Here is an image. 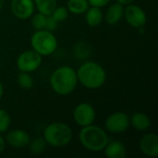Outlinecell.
I'll return each mask as SVG.
<instances>
[{"label":"cell","instance_id":"6da1fadb","mask_svg":"<svg viewBox=\"0 0 158 158\" xmlns=\"http://www.w3.org/2000/svg\"><path fill=\"white\" fill-rule=\"evenodd\" d=\"M78 82L90 90L101 88L106 81V72L105 69L97 62H83L76 71Z\"/></svg>","mask_w":158,"mask_h":158},{"label":"cell","instance_id":"7a4b0ae2","mask_svg":"<svg viewBox=\"0 0 158 158\" xmlns=\"http://www.w3.org/2000/svg\"><path fill=\"white\" fill-rule=\"evenodd\" d=\"M77 85V73L72 67H58L50 76V86L56 94L69 95L75 91Z\"/></svg>","mask_w":158,"mask_h":158},{"label":"cell","instance_id":"3957f363","mask_svg":"<svg viewBox=\"0 0 158 158\" xmlns=\"http://www.w3.org/2000/svg\"><path fill=\"white\" fill-rule=\"evenodd\" d=\"M79 141L82 147L91 152L103 151L109 139L106 131L99 126L91 124L82 127L79 132Z\"/></svg>","mask_w":158,"mask_h":158},{"label":"cell","instance_id":"277c9868","mask_svg":"<svg viewBox=\"0 0 158 158\" xmlns=\"http://www.w3.org/2000/svg\"><path fill=\"white\" fill-rule=\"evenodd\" d=\"M73 137L72 130L63 122H53L47 125L44 131L43 138L47 145L60 148L69 144Z\"/></svg>","mask_w":158,"mask_h":158},{"label":"cell","instance_id":"5b68a950","mask_svg":"<svg viewBox=\"0 0 158 158\" xmlns=\"http://www.w3.org/2000/svg\"><path fill=\"white\" fill-rule=\"evenodd\" d=\"M57 39L56 35L47 30H38L31 37V46L42 56L54 54L57 49Z\"/></svg>","mask_w":158,"mask_h":158},{"label":"cell","instance_id":"8992f818","mask_svg":"<svg viewBox=\"0 0 158 158\" xmlns=\"http://www.w3.org/2000/svg\"><path fill=\"white\" fill-rule=\"evenodd\" d=\"M43 56L33 49L23 51L17 58L16 65L19 71L31 73L38 69L42 64Z\"/></svg>","mask_w":158,"mask_h":158},{"label":"cell","instance_id":"52a82bcc","mask_svg":"<svg viewBox=\"0 0 158 158\" xmlns=\"http://www.w3.org/2000/svg\"><path fill=\"white\" fill-rule=\"evenodd\" d=\"M123 18L130 26L135 29L143 28L147 21V16L143 8L132 3L124 7Z\"/></svg>","mask_w":158,"mask_h":158},{"label":"cell","instance_id":"ba28073f","mask_svg":"<svg viewBox=\"0 0 158 158\" xmlns=\"http://www.w3.org/2000/svg\"><path fill=\"white\" fill-rule=\"evenodd\" d=\"M96 118V112L94 106L89 103H81L73 110V119L80 127H86L94 124Z\"/></svg>","mask_w":158,"mask_h":158},{"label":"cell","instance_id":"9c48e42d","mask_svg":"<svg viewBox=\"0 0 158 158\" xmlns=\"http://www.w3.org/2000/svg\"><path fill=\"white\" fill-rule=\"evenodd\" d=\"M130 126V117L121 111L111 114L105 121V129L112 133H123Z\"/></svg>","mask_w":158,"mask_h":158},{"label":"cell","instance_id":"30bf717a","mask_svg":"<svg viewBox=\"0 0 158 158\" xmlns=\"http://www.w3.org/2000/svg\"><path fill=\"white\" fill-rule=\"evenodd\" d=\"M10 8L13 15L19 19H28L34 13L33 0H11Z\"/></svg>","mask_w":158,"mask_h":158},{"label":"cell","instance_id":"8fae6325","mask_svg":"<svg viewBox=\"0 0 158 158\" xmlns=\"http://www.w3.org/2000/svg\"><path fill=\"white\" fill-rule=\"evenodd\" d=\"M140 150L148 157L158 156V135L155 132L145 133L139 142Z\"/></svg>","mask_w":158,"mask_h":158},{"label":"cell","instance_id":"7c38bea8","mask_svg":"<svg viewBox=\"0 0 158 158\" xmlns=\"http://www.w3.org/2000/svg\"><path fill=\"white\" fill-rule=\"evenodd\" d=\"M6 144L14 148H24L28 146L31 137L28 132L23 130H11L5 136Z\"/></svg>","mask_w":158,"mask_h":158},{"label":"cell","instance_id":"4fadbf2b","mask_svg":"<svg viewBox=\"0 0 158 158\" xmlns=\"http://www.w3.org/2000/svg\"><path fill=\"white\" fill-rule=\"evenodd\" d=\"M103 151L105 156L108 158H125L127 156V148L125 144L118 140L108 141Z\"/></svg>","mask_w":158,"mask_h":158},{"label":"cell","instance_id":"5bb4252c","mask_svg":"<svg viewBox=\"0 0 158 158\" xmlns=\"http://www.w3.org/2000/svg\"><path fill=\"white\" fill-rule=\"evenodd\" d=\"M124 13V6L116 2L108 6L104 16L106 22L109 25H115L118 23L123 18Z\"/></svg>","mask_w":158,"mask_h":158},{"label":"cell","instance_id":"9a60e30c","mask_svg":"<svg viewBox=\"0 0 158 158\" xmlns=\"http://www.w3.org/2000/svg\"><path fill=\"white\" fill-rule=\"evenodd\" d=\"M130 125L136 131H146L151 127V119L146 114L143 112H136L130 118Z\"/></svg>","mask_w":158,"mask_h":158},{"label":"cell","instance_id":"2e32d148","mask_svg":"<svg viewBox=\"0 0 158 158\" xmlns=\"http://www.w3.org/2000/svg\"><path fill=\"white\" fill-rule=\"evenodd\" d=\"M104 19V14L101 7L98 6H89L85 12V20L90 27L99 26Z\"/></svg>","mask_w":158,"mask_h":158},{"label":"cell","instance_id":"e0dca14e","mask_svg":"<svg viewBox=\"0 0 158 158\" xmlns=\"http://www.w3.org/2000/svg\"><path fill=\"white\" fill-rule=\"evenodd\" d=\"M90 6L88 0H69L67 3V8L69 13L74 15H81L86 12Z\"/></svg>","mask_w":158,"mask_h":158},{"label":"cell","instance_id":"ac0fdd59","mask_svg":"<svg viewBox=\"0 0 158 158\" xmlns=\"http://www.w3.org/2000/svg\"><path fill=\"white\" fill-rule=\"evenodd\" d=\"M33 3L38 12L45 16L51 15L54 9L57 6L56 0H33Z\"/></svg>","mask_w":158,"mask_h":158},{"label":"cell","instance_id":"d6986e66","mask_svg":"<svg viewBox=\"0 0 158 158\" xmlns=\"http://www.w3.org/2000/svg\"><path fill=\"white\" fill-rule=\"evenodd\" d=\"M47 143H45L44 139L42 138H35L33 140H31L28 146L30 148V152L31 154L34 155V156H38L41 155L46 147Z\"/></svg>","mask_w":158,"mask_h":158},{"label":"cell","instance_id":"ffe728a7","mask_svg":"<svg viewBox=\"0 0 158 158\" xmlns=\"http://www.w3.org/2000/svg\"><path fill=\"white\" fill-rule=\"evenodd\" d=\"M18 84L20 88L24 89V90H30L32 88L33 86V78L31 76L30 73L28 72H22L19 71V75H18Z\"/></svg>","mask_w":158,"mask_h":158},{"label":"cell","instance_id":"44dd1931","mask_svg":"<svg viewBox=\"0 0 158 158\" xmlns=\"http://www.w3.org/2000/svg\"><path fill=\"white\" fill-rule=\"evenodd\" d=\"M10 124L11 118L9 113L5 109L0 108V134L6 132L10 127Z\"/></svg>","mask_w":158,"mask_h":158},{"label":"cell","instance_id":"7402d4cb","mask_svg":"<svg viewBox=\"0 0 158 158\" xmlns=\"http://www.w3.org/2000/svg\"><path fill=\"white\" fill-rule=\"evenodd\" d=\"M69 12L67 6H56L51 14V16L58 23L65 21L69 18Z\"/></svg>","mask_w":158,"mask_h":158},{"label":"cell","instance_id":"603a6c76","mask_svg":"<svg viewBox=\"0 0 158 158\" xmlns=\"http://www.w3.org/2000/svg\"><path fill=\"white\" fill-rule=\"evenodd\" d=\"M31 26L35 31L38 30H44L45 26V21H46V17L45 15L38 12L37 14L31 16Z\"/></svg>","mask_w":158,"mask_h":158},{"label":"cell","instance_id":"cb8c5ba5","mask_svg":"<svg viewBox=\"0 0 158 158\" xmlns=\"http://www.w3.org/2000/svg\"><path fill=\"white\" fill-rule=\"evenodd\" d=\"M58 22L51 16H47L46 17V21H45V26H44V30H47L49 31H53L57 28Z\"/></svg>","mask_w":158,"mask_h":158},{"label":"cell","instance_id":"d4e9b609","mask_svg":"<svg viewBox=\"0 0 158 158\" xmlns=\"http://www.w3.org/2000/svg\"><path fill=\"white\" fill-rule=\"evenodd\" d=\"M111 0H88L89 5L93 6H98V7H103L106 6Z\"/></svg>","mask_w":158,"mask_h":158},{"label":"cell","instance_id":"484cf974","mask_svg":"<svg viewBox=\"0 0 158 158\" xmlns=\"http://www.w3.org/2000/svg\"><path fill=\"white\" fill-rule=\"evenodd\" d=\"M6 140H5V137H3L1 134H0V154H2L6 148Z\"/></svg>","mask_w":158,"mask_h":158},{"label":"cell","instance_id":"4316f807","mask_svg":"<svg viewBox=\"0 0 158 158\" xmlns=\"http://www.w3.org/2000/svg\"><path fill=\"white\" fill-rule=\"evenodd\" d=\"M135 0H116V2H118V3H119V4H121V5H123V6H127V5H129V4H131V3H133Z\"/></svg>","mask_w":158,"mask_h":158},{"label":"cell","instance_id":"83f0119b","mask_svg":"<svg viewBox=\"0 0 158 158\" xmlns=\"http://www.w3.org/2000/svg\"><path fill=\"white\" fill-rule=\"evenodd\" d=\"M3 95H4V87H3V84L0 81V101L3 97Z\"/></svg>","mask_w":158,"mask_h":158},{"label":"cell","instance_id":"f1b7e54d","mask_svg":"<svg viewBox=\"0 0 158 158\" xmlns=\"http://www.w3.org/2000/svg\"><path fill=\"white\" fill-rule=\"evenodd\" d=\"M0 69H1V58H0Z\"/></svg>","mask_w":158,"mask_h":158}]
</instances>
